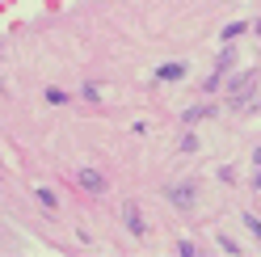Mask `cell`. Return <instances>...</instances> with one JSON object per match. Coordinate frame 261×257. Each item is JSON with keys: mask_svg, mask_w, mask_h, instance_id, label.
Masks as SVG:
<instances>
[{"mask_svg": "<svg viewBox=\"0 0 261 257\" xmlns=\"http://www.w3.org/2000/svg\"><path fill=\"white\" fill-rule=\"evenodd\" d=\"M165 194H169V207H181L186 211V207H194V198H198V186L194 182H177V186L165 190Z\"/></svg>", "mask_w": 261, "mask_h": 257, "instance_id": "obj_1", "label": "cell"}, {"mask_svg": "<svg viewBox=\"0 0 261 257\" xmlns=\"http://www.w3.org/2000/svg\"><path fill=\"white\" fill-rule=\"evenodd\" d=\"M257 89V72H240V80H232V106H249Z\"/></svg>", "mask_w": 261, "mask_h": 257, "instance_id": "obj_2", "label": "cell"}, {"mask_svg": "<svg viewBox=\"0 0 261 257\" xmlns=\"http://www.w3.org/2000/svg\"><path fill=\"white\" fill-rule=\"evenodd\" d=\"M80 186H85L89 194H101V190H106V177H101L97 169H80Z\"/></svg>", "mask_w": 261, "mask_h": 257, "instance_id": "obj_3", "label": "cell"}, {"mask_svg": "<svg viewBox=\"0 0 261 257\" xmlns=\"http://www.w3.org/2000/svg\"><path fill=\"white\" fill-rule=\"evenodd\" d=\"M122 219H126V228L135 232V236H143V215H139V207H135V202H126V211H122Z\"/></svg>", "mask_w": 261, "mask_h": 257, "instance_id": "obj_4", "label": "cell"}, {"mask_svg": "<svg viewBox=\"0 0 261 257\" xmlns=\"http://www.w3.org/2000/svg\"><path fill=\"white\" fill-rule=\"evenodd\" d=\"M156 76H160V80H181V76H186V63H165Z\"/></svg>", "mask_w": 261, "mask_h": 257, "instance_id": "obj_5", "label": "cell"}, {"mask_svg": "<svg viewBox=\"0 0 261 257\" xmlns=\"http://www.w3.org/2000/svg\"><path fill=\"white\" fill-rule=\"evenodd\" d=\"M38 202L46 207V211H55V194H51V190H42V186H38Z\"/></svg>", "mask_w": 261, "mask_h": 257, "instance_id": "obj_6", "label": "cell"}, {"mask_svg": "<svg viewBox=\"0 0 261 257\" xmlns=\"http://www.w3.org/2000/svg\"><path fill=\"white\" fill-rule=\"evenodd\" d=\"M240 34H244V25H240V21H236V25H227V30H223V38H227V42H236Z\"/></svg>", "mask_w": 261, "mask_h": 257, "instance_id": "obj_7", "label": "cell"}, {"mask_svg": "<svg viewBox=\"0 0 261 257\" xmlns=\"http://www.w3.org/2000/svg\"><path fill=\"white\" fill-rule=\"evenodd\" d=\"M244 223H249V232L261 240V219H257V215H244Z\"/></svg>", "mask_w": 261, "mask_h": 257, "instance_id": "obj_8", "label": "cell"}, {"mask_svg": "<svg viewBox=\"0 0 261 257\" xmlns=\"http://www.w3.org/2000/svg\"><path fill=\"white\" fill-rule=\"evenodd\" d=\"M46 101H51V106H63V101H68V97H63L59 89H46Z\"/></svg>", "mask_w": 261, "mask_h": 257, "instance_id": "obj_9", "label": "cell"}, {"mask_svg": "<svg viewBox=\"0 0 261 257\" xmlns=\"http://www.w3.org/2000/svg\"><path fill=\"white\" fill-rule=\"evenodd\" d=\"M253 156H257V165H261V148H257V152H253Z\"/></svg>", "mask_w": 261, "mask_h": 257, "instance_id": "obj_10", "label": "cell"}]
</instances>
